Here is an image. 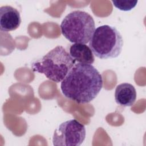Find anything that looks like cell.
Wrapping results in <instances>:
<instances>
[{
    "instance_id": "6da1fadb",
    "label": "cell",
    "mask_w": 146,
    "mask_h": 146,
    "mask_svg": "<svg viewBox=\"0 0 146 146\" xmlns=\"http://www.w3.org/2000/svg\"><path fill=\"white\" fill-rule=\"evenodd\" d=\"M103 78L92 64H75L61 82L60 88L67 98L79 104L93 100L103 87Z\"/></svg>"
},
{
    "instance_id": "7a4b0ae2",
    "label": "cell",
    "mask_w": 146,
    "mask_h": 146,
    "mask_svg": "<svg viewBox=\"0 0 146 146\" xmlns=\"http://www.w3.org/2000/svg\"><path fill=\"white\" fill-rule=\"evenodd\" d=\"M75 64L70 54L61 46H57L42 58L31 64L33 71L44 74L49 80L61 82Z\"/></svg>"
},
{
    "instance_id": "3957f363",
    "label": "cell",
    "mask_w": 146,
    "mask_h": 146,
    "mask_svg": "<svg viewBox=\"0 0 146 146\" xmlns=\"http://www.w3.org/2000/svg\"><path fill=\"white\" fill-rule=\"evenodd\" d=\"M123 46L121 34L115 27L108 25L96 28L89 42V47L94 55L100 59L117 58Z\"/></svg>"
},
{
    "instance_id": "277c9868",
    "label": "cell",
    "mask_w": 146,
    "mask_h": 146,
    "mask_svg": "<svg viewBox=\"0 0 146 146\" xmlns=\"http://www.w3.org/2000/svg\"><path fill=\"white\" fill-rule=\"evenodd\" d=\"M62 35L70 42L87 44L95 30L94 18L88 13L75 10L68 14L60 24Z\"/></svg>"
},
{
    "instance_id": "5b68a950",
    "label": "cell",
    "mask_w": 146,
    "mask_h": 146,
    "mask_svg": "<svg viewBox=\"0 0 146 146\" xmlns=\"http://www.w3.org/2000/svg\"><path fill=\"white\" fill-rule=\"evenodd\" d=\"M86 135L85 127L76 119L61 123L55 130L52 137L55 146H79L84 141Z\"/></svg>"
},
{
    "instance_id": "8992f818",
    "label": "cell",
    "mask_w": 146,
    "mask_h": 146,
    "mask_svg": "<svg viewBox=\"0 0 146 146\" xmlns=\"http://www.w3.org/2000/svg\"><path fill=\"white\" fill-rule=\"evenodd\" d=\"M21 23L19 12L11 6H2L0 7V29L9 32L18 29Z\"/></svg>"
},
{
    "instance_id": "52a82bcc",
    "label": "cell",
    "mask_w": 146,
    "mask_h": 146,
    "mask_svg": "<svg viewBox=\"0 0 146 146\" xmlns=\"http://www.w3.org/2000/svg\"><path fill=\"white\" fill-rule=\"evenodd\" d=\"M136 99V91L135 87L128 83L118 84L115 91L116 103L122 107L132 106Z\"/></svg>"
},
{
    "instance_id": "ba28073f",
    "label": "cell",
    "mask_w": 146,
    "mask_h": 146,
    "mask_svg": "<svg viewBox=\"0 0 146 146\" xmlns=\"http://www.w3.org/2000/svg\"><path fill=\"white\" fill-rule=\"evenodd\" d=\"M70 55L79 63L92 64L95 60L94 54L86 44L74 43L70 47Z\"/></svg>"
},
{
    "instance_id": "9c48e42d",
    "label": "cell",
    "mask_w": 146,
    "mask_h": 146,
    "mask_svg": "<svg viewBox=\"0 0 146 146\" xmlns=\"http://www.w3.org/2000/svg\"><path fill=\"white\" fill-rule=\"evenodd\" d=\"M112 2L113 5L117 9L124 11H128L131 10L133 9L137 5L138 1H124V0H112Z\"/></svg>"
}]
</instances>
